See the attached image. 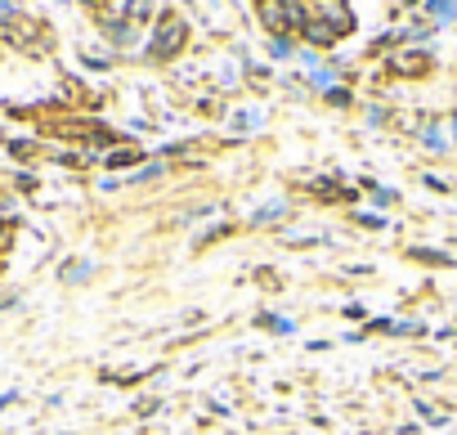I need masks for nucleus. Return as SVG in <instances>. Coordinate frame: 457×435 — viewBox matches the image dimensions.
Returning <instances> with one entry per match:
<instances>
[{
  "label": "nucleus",
  "mask_w": 457,
  "mask_h": 435,
  "mask_svg": "<svg viewBox=\"0 0 457 435\" xmlns=\"http://www.w3.org/2000/svg\"><path fill=\"white\" fill-rule=\"evenodd\" d=\"M314 19H323L328 28H337V32H345L350 28V14H345V5L341 0H314V10H310Z\"/></svg>",
  "instance_id": "nucleus-1"
},
{
  "label": "nucleus",
  "mask_w": 457,
  "mask_h": 435,
  "mask_svg": "<svg viewBox=\"0 0 457 435\" xmlns=\"http://www.w3.org/2000/svg\"><path fill=\"white\" fill-rule=\"evenodd\" d=\"M301 32H305V41H314V46H332V41L341 37L337 28H328V23H323V19H314V14L305 19V28H301Z\"/></svg>",
  "instance_id": "nucleus-2"
},
{
  "label": "nucleus",
  "mask_w": 457,
  "mask_h": 435,
  "mask_svg": "<svg viewBox=\"0 0 457 435\" xmlns=\"http://www.w3.org/2000/svg\"><path fill=\"white\" fill-rule=\"evenodd\" d=\"M179 41H184V28H179V23H162V32H157V54H175Z\"/></svg>",
  "instance_id": "nucleus-3"
}]
</instances>
